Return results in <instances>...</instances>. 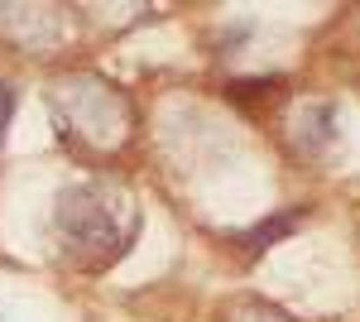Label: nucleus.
Masks as SVG:
<instances>
[{"label":"nucleus","mask_w":360,"mask_h":322,"mask_svg":"<svg viewBox=\"0 0 360 322\" xmlns=\"http://www.w3.org/2000/svg\"><path fill=\"white\" fill-rule=\"evenodd\" d=\"M111 188H68L58 197V231L68 236V250H91L86 265H106V250L111 245V260L125 250V241L135 236V212H120L115 221L111 207Z\"/></svg>","instance_id":"obj_1"}]
</instances>
